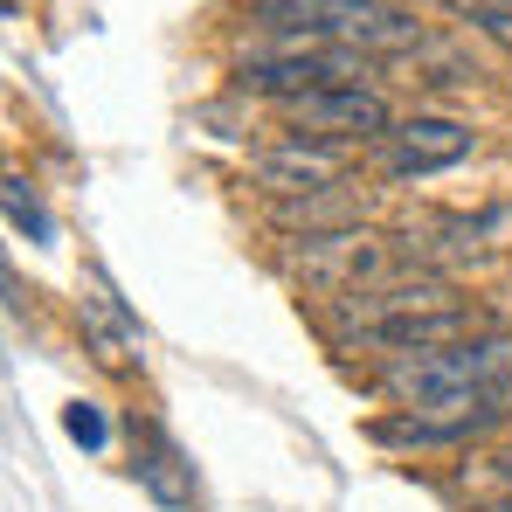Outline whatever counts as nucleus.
Instances as JSON below:
<instances>
[{
  "mask_svg": "<svg viewBox=\"0 0 512 512\" xmlns=\"http://www.w3.org/2000/svg\"><path fill=\"white\" fill-rule=\"evenodd\" d=\"M256 49H353V56H388L409 49L423 28L388 7V0H250Z\"/></svg>",
  "mask_w": 512,
  "mask_h": 512,
  "instance_id": "nucleus-1",
  "label": "nucleus"
},
{
  "mask_svg": "<svg viewBox=\"0 0 512 512\" xmlns=\"http://www.w3.org/2000/svg\"><path fill=\"white\" fill-rule=\"evenodd\" d=\"M374 395H388V409H436V402H471L512 381V333H485L464 346H436L409 360H374Z\"/></svg>",
  "mask_w": 512,
  "mask_h": 512,
  "instance_id": "nucleus-2",
  "label": "nucleus"
},
{
  "mask_svg": "<svg viewBox=\"0 0 512 512\" xmlns=\"http://www.w3.org/2000/svg\"><path fill=\"white\" fill-rule=\"evenodd\" d=\"M512 423V381L492 395H471V402H436V409H388L374 416L367 436L388 443V450H471L485 436H499Z\"/></svg>",
  "mask_w": 512,
  "mask_h": 512,
  "instance_id": "nucleus-3",
  "label": "nucleus"
},
{
  "mask_svg": "<svg viewBox=\"0 0 512 512\" xmlns=\"http://www.w3.org/2000/svg\"><path fill=\"white\" fill-rule=\"evenodd\" d=\"M499 333V319L471 298L457 305H429V312H395V319H374L360 333H346L340 353H374V360H409V353H436V346H464Z\"/></svg>",
  "mask_w": 512,
  "mask_h": 512,
  "instance_id": "nucleus-4",
  "label": "nucleus"
},
{
  "mask_svg": "<svg viewBox=\"0 0 512 512\" xmlns=\"http://www.w3.org/2000/svg\"><path fill=\"white\" fill-rule=\"evenodd\" d=\"M277 111H284L291 132H305V139H333V146H353V139L381 146L388 125H395L388 97H381L374 84H326V90H305V97L277 104Z\"/></svg>",
  "mask_w": 512,
  "mask_h": 512,
  "instance_id": "nucleus-5",
  "label": "nucleus"
},
{
  "mask_svg": "<svg viewBox=\"0 0 512 512\" xmlns=\"http://www.w3.org/2000/svg\"><path fill=\"white\" fill-rule=\"evenodd\" d=\"M471 153H478V132L457 118H395L388 139L374 146V167H381V180H429Z\"/></svg>",
  "mask_w": 512,
  "mask_h": 512,
  "instance_id": "nucleus-6",
  "label": "nucleus"
},
{
  "mask_svg": "<svg viewBox=\"0 0 512 512\" xmlns=\"http://www.w3.org/2000/svg\"><path fill=\"white\" fill-rule=\"evenodd\" d=\"M256 180H263L277 201H312V194H333V187L346 180V146L291 132V139H277V146L256 160Z\"/></svg>",
  "mask_w": 512,
  "mask_h": 512,
  "instance_id": "nucleus-7",
  "label": "nucleus"
},
{
  "mask_svg": "<svg viewBox=\"0 0 512 512\" xmlns=\"http://www.w3.org/2000/svg\"><path fill=\"white\" fill-rule=\"evenodd\" d=\"M132 478H139L167 512L194 506V464L180 457V443H173L160 423H132Z\"/></svg>",
  "mask_w": 512,
  "mask_h": 512,
  "instance_id": "nucleus-8",
  "label": "nucleus"
},
{
  "mask_svg": "<svg viewBox=\"0 0 512 512\" xmlns=\"http://www.w3.org/2000/svg\"><path fill=\"white\" fill-rule=\"evenodd\" d=\"M77 326H84L97 367H111V374H132V367H139V333H132V319L118 312V298H104V291L84 298V305H77Z\"/></svg>",
  "mask_w": 512,
  "mask_h": 512,
  "instance_id": "nucleus-9",
  "label": "nucleus"
},
{
  "mask_svg": "<svg viewBox=\"0 0 512 512\" xmlns=\"http://www.w3.org/2000/svg\"><path fill=\"white\" fill-rule=\"evenodd\" d=\"M7 222L28 229L35 243H56V222H49V208H42V194L28 180H7Z\"/></svg>",
  "mask_w": 512,
  "mask_h": 512,
  "instance_id": "nucleus-10",
  "label": "nucleus"
},
{
  "mask_svg": "<svg viewBox=\"0 0 512 512\" xmlns=\"http://www.w3.org/2000/svg\"><path fill=\"white\" fill-rule=\"evenodd\" d=\"M63 429H70V443H84V450H104V443H111L104 402H70V409H63Z\"/></svg>",
  "mask_w": 512,
  "mask_h": 512,
  "instance_id": "nucleus-11",
  "label": "nucleus"
}]
</instances>
